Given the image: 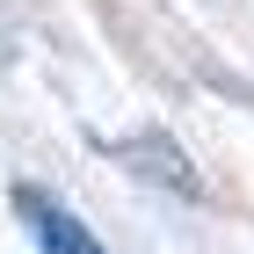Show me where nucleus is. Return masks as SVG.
I'll return each mask as SVG.
<instances>
[{
  "label": "nucleus",
  "instance_id": "nucleus-2",
  "mask_svg": "<svg viewBox=\"0 0 254 254\" xmlns=\"http://www.w3.org/2000/svg\"><path fill=\"white\" fill-rule=\"evenodd\" d=\"M109 153H124V160H131V175L167 182L175 196H203V182L189 175V160H182V145H175L167 131H145V138H109Z\"/></svg>",
  "mask_w": 254,
  "mask_h": 254
},
{
  "label": "nucleus",
  "instance_id": "nucleus-1",
  "mask_svg": "<svg viewBox=\"0 0 254 254\" xmlns=\"http://www.w3.org/2000/svg\"><path fill=\"white\" fill-rule=\"evenodd\" d=\"M15 211H22V225H29V240H37L44 254H109L51 189H29V182H22V189H15Z\"/></svg>",
  "mask_w": 254,
  "mask_h": 254
}]
</instances>
